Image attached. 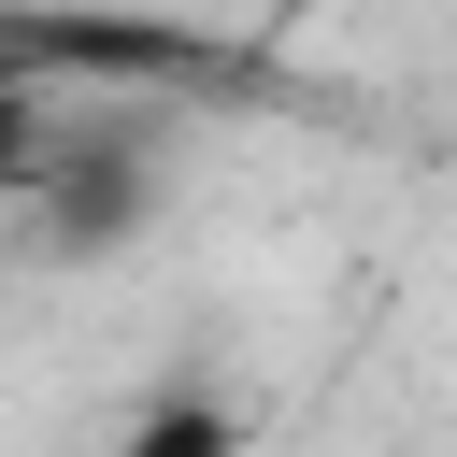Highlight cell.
<instances>
[{
	"label": "cell",
	"instance_id": "1",
	"mask_svg": "<svg viewBox=\"0 0 457 457\" xmlns=\"http://www.w3.org/2000/svg\"><path fill=\"white\" fill-rule=\"evenodd\" d=\"M29 214L86 257V243H129L157 214V143H143V100H100V114H57L43 129V171H29Z\"/></svg>",
	"mask_w": 457,
	"mask_h": 457
},
{
	"label": "cell",
	"instance_id": "2",
	"mask_svg": "<svg viewBox=\"0 0 457 457\" xmlns=\"http://www.w3.org/2000/svg\"><path fill=\"white\" fill-rule=\"evenodd\" d=\"M0 71L14 86H43V71H71V86H200L228 57L171 14H0Z\"/></svg>",
	"mask_w": 457,
	"mask_h": 457
},
{
	"label": "cell",
	"instance_id": "3",
	"mask_svg": "<svg viewBox=\"0 0 457 457\" xmlns=\"http://www.w3.org/2000/svg\"><path fill=\"white\" fill-rule=\"evenodd\" d=\"M114 457H243V414H228L214 386H171V400H143V414L114 428Z\"/></svg>",
	"mask_w": 457,
	"mask_h": 457
},
{
	"label": "cell",
	"instance_id": "4",
	"mask_svg": "<svg viewBox=\"0 0 457 457\" xmlns=\"http://www.w3.org/2000/svg\"><path fill=\"white\" fill-rule=\"evenodd\" d=\"M43 129H57V114H43V86H14V71H0V214H29V171H43Z\"/></svg>",
	"mask_w": 457,
	"mask_h": 457
}]
</instances>
